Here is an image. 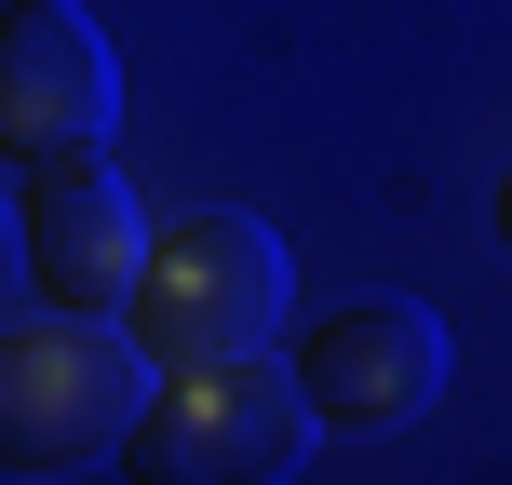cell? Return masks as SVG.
I'll use <instances>...</instances> for the list:
<instances>
[{
    "instance_id": "obj_8",
    "label": "cell",
    "mask_w": 512,
    "mask_h": 485,
    "mask_svg": "<svg viewBox=\"0 0 512 485\" xmlns=\"http://www.w3.org/2000/svg\"><path fill=\"white\" fill-rule=\"evenodd\" d=\"M499 243H512V176H499Z\"/></svg>"
},
{
    "instance_id": "obj_6",
    "label": "cell",
    "mask_w": 512,
    "mask_h": 485,
    "mask_svg": "<svg viewBox=\"0 0 512 485\" xmlns=\"http://www.w3.org/2000/svg\"><path fill=\"white\" fill-rule=\"evenodd\" d=\"M14 243H27V297H54V310H122V297H135V256H149V216H135V189L81 149V162H27Z\"/></svg>"
},
{
    "instance_id": "obj_3",
    "label": "cell",
    "mask_w": 512,
    "mask_h": 485,
    "mask_svg": "<svg viewBox=\"0 0 512 485\" xmlns=\"http://www.w3.org/2000/svg\"><path fill=\"white\" fill-rule=\"evenodd\" d=\"M122 324L149 351V378L162 364H216V351H270L283 337V243L256 216H176V230H149V256H135Z\"/></svg>"
},
{
    "instance_id": "obj_7",
    "label": "cell",
    "mask_w": 512,
    "mask_h": 485,
    "mask_svg": "<svg viewBox=\"0 0 512 485\" xmlns=\"http://www.w3.org/2000/svg\"><path fill=\"white\" fill-rule=\"evenodd\" d=\"M0 270H27V243H14V216H0Z\"/></svg>"
},
{
    "instance_id": "obj_1",
    "label": "cell",
    "mask_w": 512,
    "mask_h": 485,
    "mask_svg": "<svg viewBox=\"0 0 512 485\" xmlns=\"http://www.w3.org/2000/svg\"><path fill=\"white\" fill-rule=\"evenodd\" d=\"M149 405V351L122 310H14L0 324V472H95Z\"/></svg>"
},
{
    "instance_id": "obj_4",
    "label": "cell",
    "mask_w": 512,
    "mask_h": 485,
    "mask_svg": "<svg viewBox=\"0 0 512 485\" xmlns=\"http://www.w3.org/2000/svg\"><path fill=\"white\" fill-rule=\"evenodd\" d=\"M297 391L310 432H418L445 405V324L418 297H351L297 337Z\"/></svg>"
},
{
    "instance_id": "obj_2",
    "label": "cell",
    "mask_w": 512,
    "mask_h": 485,
    "mask_svg": "<svg viewBox=\"0 0 512 485\" xmlns=\"http://www.w3.org/2000/svg\"><path fill=\"white\" fill-rule=\"evenodd\" d=\"M297 459H310V391L270 351L162 364V391L122 432V472H149V485H283Z\"/></svg>"
},
{
    "instance_id": "obj_5",
    "label": "cell",
    "mask_w": 512,
    "mask_h": 485,
    "mask_svg": "<svg viewBox=\"0 0 512 485\" xmlns=\"http://www.w3.org/2000/svg\"><path fill=\"white\" fill-rule=\"evenodd\" d=\"M122 122V68H108L81 0H0V149L14 162H81Z\"/></svg>"
}]
</instances>
